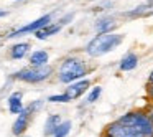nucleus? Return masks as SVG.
I'll use <instances>...</instances> for the list:
<instances>
[{
  "label": "nucleus",
  "instance_id": "f257e3e1",
  "mask_svg": "<svg viewBox=\"0 0 153 137\" xmlns=\"http://www.w3.org/2000/svg\"><path fill=\"white\" fill-rule=\"evenodd\" d=\"M123 33H102L96 35L91 41H87V45L84 46V53L91 58H102L105 55L112 53L115 48H119L123 43Z\"/></svg>",
  "mask_w": 153,
  "mask_h": 137
},
{
  "label": "nucleus",
  "instance_id": "f03ea898",
  "mask_svg": "<svg viewBox=\"0 0 153 137\" xmlns=\"http://www.w3.org/2000/svg\"><path fill=\"white\" fill-rule=\"evenodd\" d=\"M87 74H89L87 63L77 56H68L58 68V79L63 84H71L76 81L86 79Z\"/></svg>",
  "mask_w": 153,
  "mask_h": 137
},
{
  "label": "nucleus",
  "instance_id": "7ed1b4c3",
  "mask_svg": "<svg viewBox=\"0 0 153 137\" xmlns=\"http://www.w3.org/2000/svg\"><path fill=\"white\" fill-rule=\"evenodd\" d=\"M120 121L122 124L132 127L135 132H138L142 137H153V122L150 119L146 109H132L127 112L120 114Z\"/></svg>",
  "mask_w": 153,
  "mask_h": 137
},
{
  "label": "nucleus",
  "instance_id": "20e7f679",
  "mask_svg": "<svg viewBox=\"0 0 153 137\" xmlns=\"http://www.w3.org/2000/svg\"><path fill=\"white\" fill-rule=\"evenodd\" d=\"M53 74V70L50 66H43V68H23L18 73H15V78L18 81H23V83H30V84H36V83H43L48 78Z\"/></svg>",
  "mask_w": 153,
  "mask_h": 137
},
{
  "label": "nucleus",
  "instance_id": "39448f33",
  "mask_svg": "<svg viewBox=\"0 0 153 137\" xmlns=\"http://www.w3.org/2000/svg\"><path fill=\"white\" fill-rule=\"evenodd\" d=\"M50 23H51V15L48 13V15H43V17L36 18V20H33V22H30V23L23 25V27H20L18 30L12 31L8 37L15 38V37H22V35H27V33H36V31H40L41 28L48 27Z\"/></svg>",
  "mask_w": 153,
  "mask_h": 137
},
{
  "label": "nucleus",
  "instance_id": "423d86ee",
  "mask_svg": "<svg viewBox=\"0 0 153 137\" xmlns=\"http://www.w3.org/2000/svg\"><path fill=\"white\" fill-rule=\"evenodd\" d=\"M104 136H107V137H142L138 132H135L132 127L125 126V124H122L117 119L105 127Z\"/></svg>",
  "mask_w": 153,
  "mask_h": 137
},
{
  "label": "nucleus",
  "instance_id": "0eeeda50",
  "mask_svg": "<svg viewBox=\"0 0 153 137\" xmlns=\"http://www.w3.org/2000/svg\"><path fill=\"white\" fill-rule=\"evenodd\" d=\"M89 89H91V79L86 78V79H81V81H76V83L68 84L64 93L71 97V101H74V99H79V97L82 96L84 93H87Z\"/></svg>",
  "mask_w": 153,
  "mask_h": 137
},
{
  "label": "nucleus",
  "instance_id": "6e6552de",
  "mask_svg": "<svg viewBox=\"0 0 153 137\" xmlns=\"http://www.w3.org/2000/svg\"><path fill=\"white\" fill-rule=\"evenodd\" d=\"M31 116H33V114H31L30 111L27 109V107L23 109V112H20V114L17 116V119H15L13 126H12V132H13L17 137H22L25 132H27L28 126H30Z\"/></svg>",
  "mask_w": 153,
  "mask_h": 137
},
{
  "label": "nucleus",
  "instance_id": "1a4fd4ad",
  "mask_svg": "<svg viewBox=\"0 0 153 137\" xmlns=\"http://www.w3.org/2000/svg\"><path fill=\"white\" fill-rule=\"evenodd\" d=\"M71 18H73V15H71V13L66 15L63 20H59V23H50L48 27H45V28H41L40 31H36V33H35V37H36L38 40H46V38L53 37V35H56L66 23H69Z\"/></svg>",
  "mask_w": 153,
  "mask_h": 137
},
{
  "label": "nucleus",
  "instance_id": "9d476101",
  "mask_svg": "<svg viewBox=\"0 0 153 137\" xmlns=\"http://www.w3.org/2000/svg\"><path fill=\"white\" fill-rule=\"evenodd\" d=\"M117 27V20L110 15H104V17H99L94 23V28H96L97 35H102V33H112Z\"/></svg>",
  "mask_w": 153,
  "mask_h": 137
},
{
  "label": "nucleus",
  "instance_id": "9b49d317",
  "mask_svg": "<svg viewBox=\"0 0 153 137\" xmlns=\"http://www.w3.org/2000/svg\"><path fill=\"white\" fill-rule=\"evenodd\" d=\"M138 55L133 53V51H128V53H125L122 58H120L119 61V70L122 71V73H128V71H133L137 66H138Z\"/></svg>",
  "mask_w": 153,
  "mask_h": 137
},
{
  "label": "nucleus",
  "instance_id": "f8f14e48",
  "mask_svg": "<svg viewBox=\"0 0 153 137\" xmlns=\"http://www.w3.org/2000/svg\"><path fill=\"white\" fill-rule=\"evenodd\" d=\"M23 94L20 93V91H15V93H12L10 96H8L7 99V106H8V111H10L12 114H20L23 112L25 106H23Z\"/></svg>",
  "mask_w": 153,
  "mask_h": 137
},
{
  "label": "nucleus",
  "instance_id": "ddd939ff",
  "mask_svg": "<svg viewBox=\"0 0 153 137\" xmlns=\"http://www.w3.org/2000/svg\"><path fill=\"white\" fill-rule=\"evenodd\" d=\"M48 61H50V55L45 50H36L30 55V66H33V68L48 66Z\"/></svg>",
  "mask_w": 153,
  "mask_h": 137
},
{
  "label": "nucleus",
  "instance_id": "4468645a",
  "mask_svg": "<svg viewBox=\"0 0 153 137\" xmlns=\"http://www.w3.org/2000/svg\"><path fill=\"white\" fill-rule=\"evenodd\" d=\"M63 122V117H61V114H50V116L46 117V121H45V129H43V134L45 136H51L53 137L54 130L58 129V126Z\"/></svg>",
  "mask_w": 153,
  "mask_h": 137
},
{
  "label": "nucleus",
  "instance_id": "2eb2a0df",
  "mask_svg": "<svg viewBox=\"0 0 153 137\" xmlns=\"http://www.w3.org/2000/svg\"><path fill=\"white\" fill-rule=\"evenodd\" d=\"M28 50H30V45L28 43H17L10 48V56L13 60H22L28 53Z\"/></svg>",
  "mask_w": 153,
  "mask_h": 137
},
{
  "label": "nucleus",
  "instance_id": "dca6fc26",
  "mask_svg": "<svg viewBox=\"0 0 153 137\" xmlns=\"http://www.w3.org/2000/svg\"><path fill=\"white\" fill-rule=\"evenodd\" d=\"M100 96H102V86H100V84H97V86H92L89 91H87L86 103H87V104H94L96 101L100 99Z\"/></svg>",
  "mask_w": 153,
  "mask_h": 137
},
{
  "label": "nucleus",
  "instance_id": "f3484780",
  "mask_svg": "<svg viewBox=\"0 0 153 137\" xmlns=\"http://www.w3.org/2000/svg\"><path fill=\"white\" fill-rule=\"evenodd\" d=\"M71 129H73V122H71V121H63V122L58 126V129L54 130L53 137H68L71 132Z\"/></svg>",
  "mask_w": 153,
  "mask_h": 137
},
{
  "label": "nucleus",
  "instance_id": "a211bd4d",
  "mask_svg": "<svg viewBox=\"0 0 153 137\" xmlns=\"http://www.w3.org/2000/svg\"><path fill=\"white\" fill-rule=\"evenodd\" d=\"M48 103H53V104H64V103H71V97L68 96L66 93L63 94H51L50 97H48Z\"/></svg>",
  "mask_w": 153,
  "mask_h": 137
},
{
  "label": "nucleus",
  "instance_id": "6ab92c4d",
  "mask_svg": "<svg viewBox=\"0 0 153 137\" xmlns=\"http://www.w3.org/2000/svg\"><path fill=\"white\" fill-rule=\"evenodd\" d=\"M41 106H43V101L38 99V101H33V103H31L30 106H27V109L30 111L31 114H35L36 111H40V107H41Z\"/></svg>",
  "mask_w": 153,
  "mask_h": 137
},
{
  "label": "nucleus",
  "instance_id": "aec40b11",
  "mask_svg": "<svg viewBox=\"0 0 153 137\" xmlns=\"http://www.w3.org/2000/svg\"><path fill=\"white\" fill-rule=\"evenodd\" d=\"M146 97H148V103L153 104V84H146Z\"/></svg>",
  "mask_w": 153,
  "mask_h": 137
},
{
  "label": "nucleus",
  "instance_id": "412c9836",
  "mask_svg": "<svg viewBox=\"0 0 153 137\" xmlns=\"http://www.w3.org/2000/svg\"><path fill=\"white\" fill-rule=\"evenodd\" d=\"M145 109H146V112H148L150 119H152V122H153V104H150V103H148V106H146Z\"/></svg>",
  "mask_w": 153,
  "mask_h": 137
},
{
  "label": "nucleus",
  "instance_id": "4be33fe9",
  "mask_svg": "<svg viewBox=\"0 0 153 137\" xmlns=\"http://www.w3.org/2000/svg\"><path fill=\"white\" fill-rule=\"evenodd\" d=\"M148 84H153V70H152V73H150V76H148Z\"/></svg>",
  "mask_w": 153,
  "mask_h": 137
},
{
  "label": "nucleus",
  "instance_id": "5701e85b",
  "mask_svg": "<svg viewBox=\"0 0 153 137\" xmlns=\"http://www.w3.org/2000/svg\"><path fill=\"white\" fill-rule=\"evenodd\" d=\"M5 15H7V12H5V10H0V18L5 17Z\"/></svg>",
  "mask_w": 153,
  "mask_h": 137
},
{
  "label": "nucleus",
  "instance_id": "b1692460",
  "mask_svg": "<svg viewBox=\"0 0 153 137\" xmlns=\"http://www.w3.org/2000/svg\"><path fill=\"white\" fill-rule=\"evenodd\" d=\"M148 15H150V17H153V10H152V12H150V13H148Z\"/></svg>",
  "mask_w": 153,
  "mask_h": 137
},
{
  "label": "nucleus",
  "instance_id": "393cba45",
  "mask_svg": "<svg viewBox=\"0 0 153 137\" xmlns=\"http://www.w3.org/2000/svg\"><path fill=\"white\" fill-rule=\"evenodd\" d=\"M87 2H99V0H87Z\"/></svg>",
  "mask_w": 153,
  "mask_h": 137
},
{
  "label": "nucleus",
  "instance_id": "a878e982",
  "mask_svg": "<svg viewBox=\"0 0 153 137\" xmlns=\"http://www.w3.org/2000/svg\"><path fill=\"white\" fill-rule=\"evenodd\" d=\"M102 137H107V136H104V134H102Z\"/></svg>",
  "mask_w": 153,
  "mask_h": 137
}]
</instances>
